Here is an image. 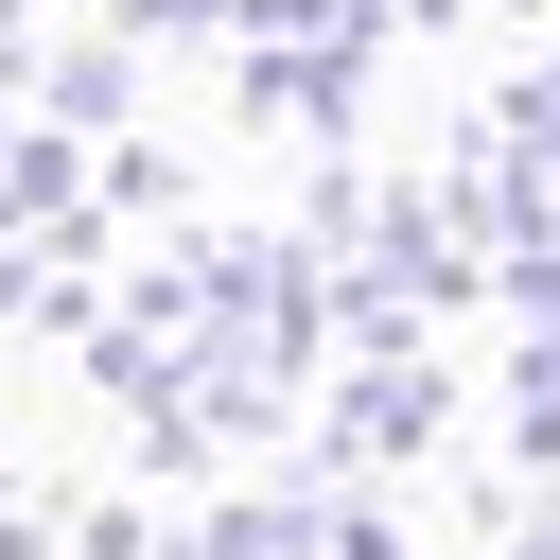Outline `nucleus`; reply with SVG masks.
<instances>
[]
</instances>
